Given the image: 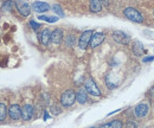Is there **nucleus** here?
I'll use <instances>...</instances> for the list:
<instances>
[{
    "instance_id": "nucleus-1",
    "label": "nucleus",
    "mask_w": 154,
    "mask_h": 128,
    "mask_svg": "<svg viewBox=\"0 0 154 128\" xmlns=\"http://www.w3.org/2000/svg\"><path fill=\"white\" fill-rule=\"evenodd\" d=\"M123 14L127 19H129L131 21H134V23H144V15L138 11L135 10L134 7H127L125 8L123 11Z\"/></svg>"
},
{
    "instance_id": "nucleus-2",
    "label": "nucleus",
    "mask_w": 154,
    "mask_h": 128,
    "mask_svg": "<svg viewBox=\"0 0 154 128\" xmlns=\"http://www.w3.org/2000/svg\"><path fill=\"white\" fill-rule=\"evenodd\" d=\"M76 101V93L71 89L64 91L61 96V103L63 107H71Z\"/></svg>"
},
{
    "instance_id": "nucleus-3",
    "label": "nucleus",
    "mask_w": 154,
    "mask_h": 128,
    "mask_svg": "<svg viewBox=\"0 0 154 128\" xmlns=\"http://www.w3.org/2000/svg\"><path fill=\"white\" fill-rule=\"evenodd\" d=\"M113 39L119 43V44H122V45H127L129 42H131V36L127 34L126 32L123 31H114L113 32Z\"/></svg>"
},
{
    "instance_id": "nucleus-4",
    "label": "nucleus",
    "mask_w": 154,
    "mask_h": 128,
    "mask_svg": "<svg viewBox=\"0 0 154 128\" xmlns=\"http://www.w3.org/2000/svg\"><path fill=\"white\" fill-rule=\"evenodd\" d=\"M91 36H92V31H91V30H87V31H84V32L81 34V37H79V39H78V48H79L81 50H85V49L88 48V45H89V43H90Z\"/></svg>"
},
{
    "instance_id": "nucleus-5",
    "label": "nucleus",
    "mask_w": 154,
    "mask_h": 128,
    "mask_svg": "<svg viewBox=\"0 0 154 128\" xmlns=\"http://www.w3.org/2000/svg\"><path fill=\"white\" fill-rule=\"evenodd\" d=\"M84 89L87 90L88 94H90L92 96H100L101 95V91H100L98 87L96 86V83H95V81L92 78H89L88 81H85Z\"/></svg>"
},
{
    "instance_id": "nucleus-6",
    "label": "nucleus",
    "mask_w": 154,
    "mask_h": 128,
    "mask_svg": "<svg viewBox=\"0 0 154 128\" xmlns=\"http://www.w3.org/2000/svg\"><path fill=\"white\" fill-rule=\"evenodd\" d=\"M15 7H17L19 14L23 15V17H27V15H30V13H31V6H30L26 1L17 0V1H15Z\"/></svg>"
},
{
    "instance_id": "nucleus-7",
    "label": "nucleus",
    "mask_w": 154,
    "mask_h": 128,
    "mask_svg": "<svg viewBox=\"0 0 154 128\" xmlns=\"http://www.w3.org/2000/svg\"><path fill=\"white\" fill-rule=\"evenodd\" d=\"M103 40H104V33L103 32H95V33H92V36L90 38L89 45H90V48L95 49L98 45H101L103 43Z\"/></svg>"
},
{
    "instance_id": "nucleus-8",
    "label": "nucleus",
    "mask_w": 154,
    "mask_h": 128,
    "mask_svg": "<svg viewBox=\"0 0 154 128\" xmlns=\"http://www.w3.org/2000/svg\"><path fill=\"white\" fill-rule=\"evenodd\" d=\"M33 113H34L33 106H32V105H25V106L21 108V119L25 120V121H29V120L32 119Z\"/></svg>"
},
{
    "instance_id": "nucleus-9",
    "label": "nucleus",
    "mask_w": 154,
    "mask_h": 128,
    "mask_svg": "<svg viewBox=\"0 0 154 128\" xmlns=\"http://www.w3.org/2000/svg\"><path fill=\"white\" fill-rule=\"evenodd\" d=\"M32 10L37 13H44L50 10V5L44 1H34L32 4Z\"/></svg>"
},
{
    "instance_id": "nucleus-10",
    "label": "nucleus",
    "mask_w": 154,
    "mask_h": 128,
    "mask_svg": "<svg viewBox=\"0 0 154 128\" xmlns=\"http://www.w3.org/2000/svg\"><path fill=\"white\" fill-rule=\"evenodd\" d=\"M148 112H150V107L147 103H139L134 109L136 118H144L148 114Z\"/></svg>"
},
{
    "instance_id": "nucleus-11",
    "label": "nucleus",
    "mask_w": 154,
    "mask_h": 128,
    "mask_svg": "<svg viewBox=\"0 0 154 128\" xmlns=\"http://www.w3.org/2000/svg\"><path fill=\"white\" fill-rule=\"evenodd\" d=\"M8 115L12 120H19L21 119V108L18 105H12L8 108Z\"/></svg>"
},
{
    "instance_id": "nucleus-12",
    "label": "nucleus",
    "mask_w": 154,
    "mask_h": 128,
    "mask_svg": "<svg viewBox=\"0 0 154 128\" xmlns=\"http://www.w3.org/2000/svg\"><path fill=\"white\" fill-rule=\"evenodd\" d=\"M38 38H39V42L44 45H48L50 43V39H51V31L49 29H44L39 34H38Z\"/></svg>"
},
{
    "instance_id": "nucleus-13",
    "label": "nucleus",
    "mask_w": 154,
    "mask_h": 128,
    "mask_svg": "<svg viewBox=\"0 0 154 128\" xmlns=\"http://www.w3.org/2000/svg\"><path fill=\"white\" fill-rule=\"evenodd\" d=\"M62 39H63V31L61 29H55L51 32V39H50V42L54 43V44H61Z\"/></svg>"
},
{
    "instance_id": "nucleus-14",
    "label": "nucleus",
    "mask_w": 154,
    "mask_h": 128,
    "mask_svg": "<svg viewBox=\"0 0 154 128\" xmlns=\"http://www.w3.org/2000/svg\"><path fill=\"white\" fill-rule=\"evenodd\" d=\"M76 101L81 105H84L88 101V93L85 89L81 88L76 93Z\"/></svg>"
},
{
    "instance_id": "nucleus-15",
    "label": "nucleus",
    "mask_w": 154,
    "mask_h": 128,
    "mask_svg": "<svg viewBox=\"0 0 154 128\" xmlns=\"http://www.w3.org/2000/svg\"><path fill=\"white\" fill-rule=\"evenodd\" d=\"M132 50H133V53H134L135 56H141V55L145 52V50H144V44H142L141 42H139V40L134 42V44H133V46H132Z\"/></svg>"
},
{
    "instance_id": "nucleus-16",
    "label": "nucleus",
    "mask_w": 154,
    "mask_h": 128,
    "mask_svg": "<svg viewBox=\"0 0 154 128\" xmlns=\"http://www.w3.org/2000/svg\"><path fill=\"white\" fill-rule=\"evenodd\" d=\"M102 10V4L100 0H90V11L94 13H98Z\"/></svg>"
},
{
    "instance_id": "nucleus-17",
    "label": "nucleus",
    "mask_w": 154,
    "mask_h": 128,
    "mask_svg": "<svg viewBox=\"0 0 154 128\" xmlns=\"http://www.w3.org/2000/svg\"><path fill=\"white\" fill-rule=\"evenodd\" d=\"M122 126H123L122 125V121H120V120H113V121H110V122L101 126L100 128H122Z\"/></svg>"
},
{
    "instance_id": "nucleus-18",
    "label": "nucleus",
    "mask_w": 154,
    "mask_h": 128,
    "mask_svg": "<svg viewBox=\"0 0 154 128\" xmlns=\"http://www.w3.org/2000/svg\"><path fill=\"white\" fill-rule=\"evenodd\" d=\"M14 6H15V2H13L12 0H6V1H4V4H2V11H5V12H11Z\"/></svg>"
},
{
    "instance_id": "nucleus-19",
    "label": "nucleus",
    "mask_w": 154,
    "mask_h": 128,
    "mask_svg": "<svg viewBox=\"0 0 154 128\" xmlns=\"http://www.w3.org/2000/svg\"><path fill=\"white\" fill-rule=\"evenodd\" d=\"M7 113H8V109H7L6 105L5 103H0V121H4L5 120Z\"/></svg>"
},
{
    "instance_id": "nucleus-20",
    "label": "nucleus",
    "mask_w": 154,
    "mask_h": 128,
    "mask_svg": "<svg viewBox=\"0 0 154 128\" xmlns=\"http://www.w3.org/2000/svg\"><path fill=\"white\" fill-rule=\"evenodd\" d=\"M39 20H45L48 23H56L58 20V17H49V15H38Z\"/></svg>"
},
{
    "instance_id": "nucleus-21",
    "label": "nucleus",
    "mask_w": 154,
    "mask_h": 128,
    "mask_svg": "<svg viewBox=\"0 0 154 128\" xmlns=\"http://www.w3.org/2000/svg\"><path fill=\"white\" fill-rule=\"evenodd\" d=\"M52 10H54V12H55L57 15H59V17H64V12H63V10H62V7H61L59 5L55 4V5L52 6Z\"/></svg>"
},
{
    "instance_id": "nucleus-22",
    "label": "nucleus",
    "mask_w": 154,
    "mask_h": 128,
    "mask_svg": "<svg viewBox=\"0 0 154 128\" xmlns=\"http://www.w3.org/2000/svg\"><path fill=\"white\" fill-rule=\"evenodd\" d=\"M75 36H73V34H70V36H68L67 38H65V44L68 45V46H73L74 44H75Z\"/></svg>"
},
{
    "instance_id": "nucleus-23",
    "label": "nucleus",
    "mask_w": 154,
    "mask_h": 128,
    "mask_svg": "<svg viewBox=\"0 0 154 128\" xmlns=\"http://www.w3.org/2000/svg\"><path fill=\"white\" fill-rule=\"evenodd\" d=\"M61 112H62V110H61V108H59L58 106H56V105H55V106H52V107H51V113H52L54 115H58Z\"/></svg>"
},
{
    "instance_id": "nucleus-24",
    "label": "nucleus",
    "mask_w": 154,
    "mask_h": 128,
    "mask_svg": "<svg viewBox=\"0 0 154 128\" xmlns=\"http://www.w3.org/2000/svg\"><path fill=\"white\" fill-rule=\"evenodd\" d=\"M30 25H31V27L34 30V31H37L39 27H40V24H38V23H36L34 20H31L30 21Z\"/></svg>"
},
{
    "instance_id": "nucleus-25",
    "label": "nucleus",
    "mask_w": 154,
    "mask_h": 128,
    "mask_svg": "<svg viewBox=\"0 0 154 128\" xmlns=\"http://www.w3.org/2000/svg\"><path fill=\"white\" fill-rule=\"evenodd\" d=\"M136 124L134 122V121H128L127 122V125H126V128H136Z\"/></svg>"
},
{
    "instance_id": "nucleus-26",
    "label": "nucleus",
    "mask_w": 154,
    "mask_h": 128,
    "mask_svg": "<svg viewBox=\"0 0 154 128\" xmlns=\"http://www.w3.org/2000/svg\"><path fill=\"white\" fill-rule=\"evenodd\" d=\"M153 59H154L153 56H148V57H145V58L142 59V62H144V63H148V62H152Z\"/></svg>"
},
{
    "instance_id": "nucleus-27",
    "label": "nucleus",
    "mask_w": 154,
    "mask_h": 128,
    "mask_svg": "<svg viewBox=\"0 0 154 128\" xmlns=\"http://www.w3.org/2000/svg\"><path fill=\"white\" fill-rule=\"evenodd\" d=\"M100 1H101L102 6H106V7H107V6L109 5V0H100Z\"/></svg>"
},
{
    "instance_id": "nucleus-28",
    "label": "nucleus",
    "mask_w": 154,
    "mask_h": 128,
    "mask_svg": "<svg viewBox=\"0 0 154 128\" xmlns=\"http://www.w3.org/2000/svg\"><path fill=\"white\" fill-rule=\"evenodd\" d=\"M49 118H50V116H49V114H48V112L45 110V112H44V120H48Z\"/></svg>"
},
{
    "instance_id": "nucleus-29",
    "label": "nucleus",
    "mask_w": 154,
    "mask_h": 128,
    "mask_svg": "<svg viewBox=\"0 0 154 128\" xmlns=\"http://www.w3.org/2000/svg\"><path fill=\"white\" fill-rule=\"evenodd\" d=\"M151 95L154 97V87H152V89H151Z\"/></svg>"
},
{
    "instance_id": "nucleus-30",
    "label": "nucleus",
    "mask_w": 154,
    "mask_h": 128,
    "mask_svg": "<svg viewBox=\"0 0 154 128\" xmlns=\"http://www.w3.org/2000/svg\"><path fill=\"white\" fill-rule=\"evenodd\" d=\"M90 128H95V127H90Z\"/></svg>"
},
{
    "instance_id": "nucleus-31",
    "label": "nucleus",
    "mask_w": 154,
    "mask_h": 128,
    "mask_svg": "<svg viewBox=\"0 0 154 128\" xmlns=\"http://www.w3.org/2000/svg\"><path fill=\"white\" fill-rule=\"evenodd\" d=\"M153 14H154V12H153Z\"/></svg>"
}]
</instances>
